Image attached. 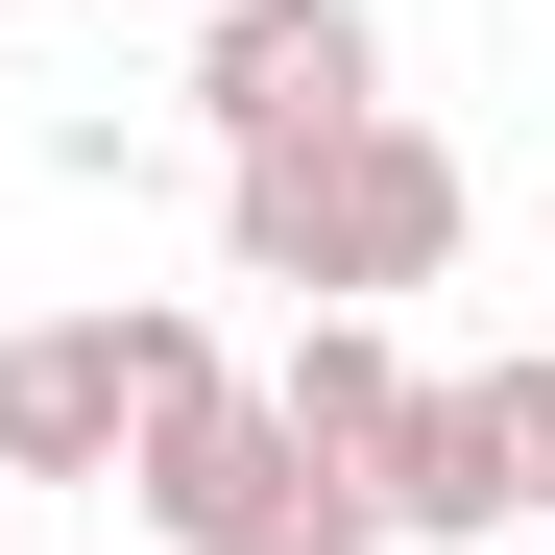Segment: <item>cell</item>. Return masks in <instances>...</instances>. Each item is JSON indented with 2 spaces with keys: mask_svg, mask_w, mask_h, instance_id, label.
<instances>
[{
  "mask_svg": "<svg viewBox=\"0 0 555 555\" xmlns=\"http://www.w3.org/2000/svg\"><path fill=\"white\" fill-rule=\"evenodd\" d=\"M218 242H242V291H291V314H387L459 266V145L411 98H362L314 145H218Z\"/></svg>",
  "mask_w": 555,
  "mask_h": 555,
  "instance_id": "obj_1",
  "label": "cell"
},
{
  "mask_svg": "<svg viewBox=\"0 0 555 555\" xmlns=\"http://www.w3.org/2000/svg\"><path fill=\"white\" fill-rule=\"evenodd\" d=\"M121 507H145L169 555H387L362 459H314L291 411L242 387V362H169V387L121 411Z\"/></svg>",
  "mask_w": 555,
  "mask_h": 555,
  "instance_id": "obj_2",
  "label": "cell"
},
{
  "mask_svg": "<svg viewBox=\"0 0 555 555\" xmlns=\"http://www.w3.org/2000/svg\"><path fill=\"white\" fill-rule=\"evenodd\" d=\"M169 362H218V314H169V291L25 314V338H0V483H98V459H121V411L169 387Z\"/></svg>",
  "mask_w": 555,
  "mask_h": 555,
  "instance_id": "obj_3",
  "label": "cell"
},
{
  "mask_svg": "<svg viewBox=\"0 0 555 555\" xmlns=\"http://www.w3.org/2000/svg\"><path fill=\"white\" fill-rule=\"evenodd\" d=\"M387 98V25L362 0H194V121L218 145H314Z\"/></svg>",
  "mask_w": 555,
  "mask_h": 555,
  "instance_id": "obj_4",
  "label": "cell"
},
{
  "mask_svg": "<svg viewBox=\"0 0 555 555\" xmlns=\"http://www.w3.org/2000/svg\"><path fill=\"white\" fill-rule=\"evenodd\" d=\"M362 507H387V555H459V531H507L531 507V435H507V362H411V411H387V459H362Z\"/></svg>",
  "mask_w": 555,
  "mask_h": 555,
  "instance_id": "obj_5",
  "label": "cell"
},
{
  "mask_svg": "<svg viewBox=\"0 0 555 555\" xmlns=\"http://www.w3.org/2000/svg\"><path fill=\"white\" fill-rule=\"evenodd\" d=\"M266 411H291L314 459H387V411H411V338H387V314H291V362H266Z\"/></svg>",
  "mask_w": 555,
  "mask_h": 555,
  "instance_id": "obj_6",
  "label": "cell"
},
{
  "mask_svg": "<svg viewBox=\"0 0 555 555\" xmlns=\"http://www.w3.org/2000/svg\"><path fill=\"white\" fill-rule=\"evenodd\" d=\"M507 435H531V507H555V362H507Z\"/></svg>",
  "mask_w": 555,
  "mask_h": 555,
  "instance_id": "obj_7",
  "label": "cell"
},
{
  "mask_svg": "<svg viewBox=\"0 0 555 555\" xmlns=\"http://www.w3.org/2000/svg\"><path fill=\"white\" fill-rule=\"evenodd\" d=\"M0 25H25V0H0Z\"/></svg>",
  "mask_w": 555,
  "mask_h": 555,
  "instance_id": "obj_8",
  "label": "cell"
}]
</instances>
